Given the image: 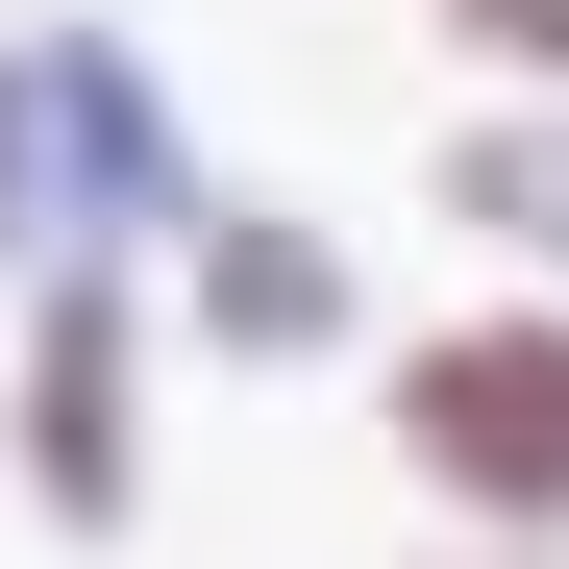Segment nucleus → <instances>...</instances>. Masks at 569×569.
<instances>
[{
  "label": "nucleus",
  "instance_id": "nucleus-1",
  "mask_svg": "<svg viewBox=\"0 0 569 569\" xmlns=\"http://www.w3.org/2000/svg\"><path fill=\"white\" fill-rule=\"evenodd\" d=\"M199 124H173L149 26L100 0H50V26H0V298H50V272H124V248H199Z\"/></svg>",
  "mask_w": 569,
  "mask_h": 569
},
{
  "label": "nucleus",
  "instance_id": "nucleus-2",
  "mask_svg": "<svg viewBox=\"0 0 569 569\" xmlns=\"http://www.w3.org/2000/svg\"><path fill=\"white\" fill-rule=\"evenodd\" d=\"M397 470L470 520V545H545L569 569V298H470V322H421L397 371Z\"/></svg>",
  "mask_w": 569,
  "mask_h": 569
},
{
  "label": "nucleus",
  "instance_id": "nucleus-3",
  "mask_svg": "<svg viewBox=\"0 0 569 569\" xmlns=\"http://www.w3.org/2000/svg\"><path fill=\"white\" fill-rule=\"evenodd\" d=\"M0 470H26L50 545H124L149 520V298L124 272H50L26 347H0Z\"/></svg>",
  "mask_w": 569,
  "mask_h": 569
},
{
  "label": "nucleus",
  "instance_id": "nucleus-4",
  "mask_svg": "<svg viewBox=\"0 0 569 569\" xmlns=\"http://www.w3.org/2000/svg\"><path fill=\"white\" fill-rule=\"evenodd\" d=\"M173 298H199V347H248V371H322L347 322H371V272L298 223V199H223L199 223V272H173Z\"/></svg>",
  "mask_w": 569,
  "mask_h": 569
},
{
  "label": "nucleus",
  "instance_id": "nucleus-5",
  "mask_svg": "<svg viewBox=\"0 0 569 569\" xmlns=\"http://www.w3.org/2000/svg\"><path fill=\"white\" fill-rule=\"evenodd\" d=\"M446 223L520 248L545 298H569V100H470V124H446Z\"/></svg>",
  "mask_w": 569,
  "mask_h": 569
},
{
  "label": "nucleus",
  "instance_id": "nucleus-6",
  "mask_svg": "<svg viewBox=\"0 0 569 569\" xmlns=\"http://www.w3.org/2000/svg\"><path fill=\"white\" fill-rule=\"evenodd\" d=\"M446 26H496V50L545 74V100H569V0H446Z\"/></svg>",
  "mask_w": 569,
  "mask_h": 569
},
{
  "label": "nucleus",
  "instance_id": "nucleus-7",
  "mask_svg": "<svg viewBox=\"0 0 569 569\" xmlns=\"http://www.w3.org/2000/svg\"><path fill=\"white\" fill-rule=\"evenodd\" d=\"M446 569H545V545H446Z\"/></svg>",
  "mask_w": 569,
  "mask_h": 569
}]
</instances>
